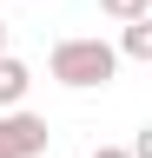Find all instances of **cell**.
Here are the masks:
<instances>
[{"mask_svg":"<svg viewBox=\"0 0 152 158\" xmlns=\"http://www.w3.org/2000/svg\"><path fill=\"white\" fill-rule=\"evenodd\" d=\"M46 145H53V132L40 112H27V106L0 112V158H40Z\"/></svg>","mask_w":152,"mask_h":158,"instance_id":"7a4b0ae2","label":"cell"},{"mask_svg":"<svg viewBox=\"0 0 152 158\" xmlns=\"http://www.w3.org/2000/svg\"><path fill=\"white\" fill-rule=\"evenodd\" d=\"M119 59H152V13L139 20H119V46H112Z\"/></svg>","mask_w":152,"mask_h":158,"instance_id":"277c9868","label":"cell"},{"mask_svg":"<svg viewBox=\"0 0 152 158\" xmlns=\"http://www.w3.org/2000/svg\"><path fill=\"white\" fill-rule=\"evenodd\" d=\"M93 158H126V145H99V152H93Z\"/></svg>","mask_w":152,"mask_h":158,"instance_id":"8992f818","label":"cell"},{"mask_svg":"<svg viewBox=\"0 0 152 158\" xmlns=\"http://www.w3.org/2000/svg\"><path fill=\"white\" fill-rule=\"evenodd\" d=\"M0 53H7V20H0Z\"/></svg>","mask_w":152,"mask_h":158,"instance_id":"52a82bcc","label":"cell"},{"mask_svg":"<svg viewBox=\"0 0 152 158\" xmlns=\"http://www.w3.org/2000/svg\"><path fill=\"white\" fill-rule=\"evenodd\" d=\"M46 73L60 79L66 92H93V86H112L119 53H112V40H99V33H73V40H53Z\"/></svg>","mask_w":152,"mask_h":158,"instance_id":"6da1fadb","label":"cell"},{"mask_svg":"<svg viewBox=\"0 0 152 158\" xmlns=\"http://www.w3.org/2000/svg\"><path fill=\"white\" fill-rule=\"evenodd\" d=\"M27 86H33V66H27V59H13V53H0V112L20 106Z\"/></svg>","mask_w":152,"mask_h":158,"instance_id":"3957f363","label":"cell"},{"mask_svg":"<svg viewBox=\"0 0 152 158\" xmlns=\"http://www.w3.org/2000/svg\"><path fill=\"white\" fill-rule=\"evenodd\" d=\"M99 13L106 20H139V13H152V0H99Z\"/></svg>","mask_w":152,"mask_h":158,"instance_id":"5b68a950","label":"cell"}]
</instances>
